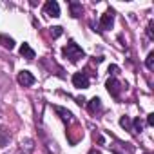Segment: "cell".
<instances>
[{
    "label": "cell",
    "mask_w": 154,
    "mask_h": 154,
    "mask_svg": "<svg viewBox=\"0 0 154 154\" xmlns=\"http://www.w3.org/2000/svg\"><path fill=\"white\" fill-rule=\"evenodd\" d=\"M62 53H63V56L69 58L71 62H78L80 58H84V51H82V47H80L78 44H74V42H69V44L62 49Z\"/></svg>",
    "instance_id": "1"
},
{
    "label": "cell",
    "mask_w": 154,
    "mask_h": 154,
    "mask_svg": "<svg viewBox=\"0 0 154 154\" xmlns=\"http://www.w3.org/2000/svg\"><path fill=\"white\" fill-rule=\"evenodd\" d=\"M72 85L78 89H87L89 87V78L85 72H74L72 74Z\"/></svg>",
    "instance_id": "2"
},
{
    "label": "cell",
    "mask_w": 154,
    "mask_h": 154,
    "mask_svg": "<svg viewBox=\"0 0 154 154\" xmlns=\"http://www.w3.org/2000/svg\"><path fill=\"white\" fill-rule=\"evenodd\" d=\"M44 13L47 15V17H60V6H58V2H54V0H49V2H45V6H44Z\"/></svg>",
    "instance_id": "3"
},
{
    "label": "cell",
    "mask_w": 154,
    "mask_h": 154,
    "mask_svg": "<svg viewBox=\"0 0 154 154\" xmlns=\"http://www.w3.org/2000/svg\"><path fill=\"white\" fill-rule=\"evenodd\" d=\"M18 84L24 85V87H29L35 84V76L29 72V71H20L18 72Z\"/></svg>",
    "instance_id": "4"
},
{
    "label": "cell",
    "mask_w": 154,
    "mask_h": 154,
    "mask_svg": "<svg viewBox=\"0 0 154 154\" xmlns=\"http://www.w3.org/2000/svg\"><path fill=\"white\" fill-rule=\"evenodd\" d=\"M112 24H114V17H112V13H111V11L103 13V15H102V18H100V27H102V31L111 29V27H112Z\"/></svg>",
    "instance_id": "5"
},
{
    "label": "cell",
    "mask_w": 154,
    "mask_h": 154,
    "mask_svg": "<svg viewBox=\"0 0 154 154\" xmlns=\"http://www.w3.org/2000/svg\"><path fill=\"white\" fill-rule=\"evenodd\" d=\"M120 89H122V85H120V82H118L116 78H109V80H107V91H109L114 98L120 96Z\"/></svg>",
    "instance_id": "6"
},
{
    "label": "cell",
    "mask_w": 154,
    "mask_h": 154,
    "mask_svg": "<svg viewBox=\"0 0 154 154\" xmlns=\"http://www.w3.org/2000/svg\"><path fill=\"white\" fill-rule=\"evenodd\" d=\"M33 149H35V145H33V140H29V138L20 143V154H31Z\"/></svg>",
    "instance_id": "7"
},
{
    "label": "cell",
    "mask_w": 154,
    "mask_h": 154,
    "mask_svg": "<svg viewBox=\"0 0 154 154\" xmlns=\"http://www.w3.org/2000/svg\"><path fill=\"white\" fill-rule=\"evenodd\" d=\"M20 54H22L24 58H27V60H33V58H35V51L31 49L29 44H22V47H20Z\"/></svg>",
    "instance_id": "8"
},
{
    "label": "cell",
    "mask_w": 154,
    "mask_h": 154,
    "mask_svg": "<svg viewBox=\"0 0 154 154\" xmlns=\"http://www.w3.org/2000/svg\"><path fill=\"white\" fill-rule=\"evenodd\" d=\"M87 107H89V111H91V112H96V111H100V109H102V100L94 96V98L89 102V105H87Z\"/></svg>",
    "instance_id": "9"
},
{
    "label": "cell",
    "mask_w": 154,
    "mask_h": 154,
    "mask_svg": "<svg viewBox=\"0 0 154 154\" xmlns=\"http://www.w3.org/2000/svg\"><path fill=\"white\" fill-rule=\"evenodd\" d=\"M0 44H2L6 49H13L15 47V40L9 38V36H6V35H0Z\"/></svg>",
    "instance_id": "10"
},
{
    "label": "cell",
    "mask_w": 154,
    "mask_h": 154,
    "mask_svg": "<svg viewBox=\"0 0 154 154\" xmlns=\"http://www.w3.org/2000/svg\"><path fill=\"white\" fill-rule=\"evenodd\" d=\"M69 8H71V15L72 17H80L82 15V4H78V2H69Z\"/></svg>",
    "instance_id": "11"
},
{
    "label": "cell",
    "mask_w": 154,
    "mask_h": 154,
    "mask_svg": "<svg viewBox=\"0 0 154 154\" xmlns=\"http://www.w3.org/2000/svg\"><path fill=\"white\" fill-rule=\"evenodd\" d=\"M56 112H60L63 120H67V122H72V114H71L69 111H65V109H62V107H56Z\"/></svg>",
    "instance_id": "12"
},
{
    "label": "cell",
    "mask_w": 154,
    "mask_h": 154,
    "mask_svg": "<svg viewBox=\"0 0 154 154\" xmlns=\"http://www.w3.org/2000/svg\"><path fill=\"white\" fill-rule=\"evenodd\" d=\"M120 125H122L123 129H127V131H132V122H131L127 116H123V118L120 120Z\"/></svg>",
    "instance_id": "13"
},
{
    "label": "cell",
    "mask_w": 154,
    "mask_h": 154,
    "mask_svg": "<svg viewBox=\"0 0 154 154\" xmlns=\"http://www.w3.org/2000/svg\"><path fill=\"white\" fill-rule=\"evenodd\" d=\"M141 129H143V123H141L140 118H136V120L132 122V132H141Z\"/></svg>",
    "instance_id": "14"
},
{
    "label": "cell",
    "mask_w": 154,
    "mask_h": 154,
    "mask_svg": "<svg viewBox=\"0 0 154 154\" xmlns=\"http://www.w3.org/2000/svg\"><path fill=\"white\" fill-rule=\"evenodd\" d=\"M8 141H9V134L2 129V131H0V147H4Z\"/></svg>",
    "instance_id": "15"
},
{
    "label": "cell",
    "mask_w": 154,
    "mask_h": 154,
    "mask_svg": "<svg viewBox=\"0 0 154 154\" xmlns=\"http://www.w3.org/2000/svg\"><path fill=\"white\" fill-rule=\"evenodd\" d=\"M145 65H147V69H154V53H149V56H147V62H145Z\"/></svg>",
    "instance_id": "16"
},
{
    "label": "cell",
    "mask_w": 154,
    "mask_h": 154,
    "mask_svg": "<svg viewBox=\"0 0 154 154\" xmlns=\"http://www.w3.org/2000/svg\"><path fill=\"white\" fill-rule=\"evenodd\" d=\"M62 33H63V31H62V27H60V26H56V27H53V29H51V35H53V38H58Z\"/></svg>",
    "instance_id": "17"
},
{
    "label": "cell",
    "mask_w": 154,
    "mask_h": 154,
    "mask_svg": "<svg viewBox=\"0 0 154 154\" xmlns=\"http://www.w3.org/2000/svg\"><path fill=\"white\" fill-rule=\"evenodd\" d=\"M152 27H154V22H149V27H147V33H149V36H150V38H154V29H152Z\"/></svg>",
    "instance_id": "18"
},
{
    "label": "cell",
    "mask_w": 154,
    "mask_h": 154,
    "mask_svg": "<svg viewBox=\"0 0 154 154\" xmlns=\"http://www.w3.org/2000/svg\"><path fill=\"white\" fill-rule=\"evenodd\" d=\"M109 72H111V74H116V72H118V67H116V65H111V67H109Z\"/></svg>",
    "instance_id": "19"
},
{
    "label": "cell",
    "mask_w": 154,
    "mask_h": 154,
    "mask_svg": "<svg viewBox=\"0 0 154 154\" xmlns=\"http://www.w3.org/2000/svg\"><path fill=\"white\" fill-rule=\"evenodd\" d=\"M147 123H149V125H154V114H149V118H147Z\"/></svg>",
    "instance_id": "20"
},
{
    "label": "cell",
    "mask_w": 154,
    "mask_h": 154,
    "mask_svg": "<svg viewBox=\"0 0 154 154\" xmlns=\"http://www.w3.org/2000/svg\"><path fill=\"white\" fill-rule=\"evenodd\" d=\"M89 154H102V152H100V150H96V149H93V150H91Z\"/></svg>",
    "instance_id": "21"
}]
</instances>
